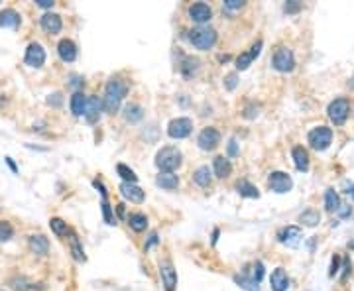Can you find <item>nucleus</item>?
Masks as SVG:
<instances>
[{
  "label": "nucleus",
  "mask_w": 354,
  "mask_h": 291,
  "mask_svg": "<svg viewBox=\"0 0 354 291\" xmlns=\"http://www.w3.org/2000/svg\"><path fill=\"white\" fill-rule=\"evenodd\" d=\"M49 226H51V230L57 234V236H63V234H67L69 232V228H67V223L63 221V219H51L49 221Z\"/></svg>",
  "instance_id": "36"
},
{
  "label": "nucleus",
  "mask_w": 354,
  "mask_h": 291,
  "mask_svg": "<svg viewBox=\"0 0 354 291\" xmlns=\"http://www.w3.org/2000/svg\"><path fill=\"white\" fill-rule=\"evenodd\" d=\"M336 213H338L340 217H348V215H350V207H348V205H340V209H338Z\"/></svg>",
  "instance_id": "46"
},
{
  "label": "nucleus",
  "mask_w": 354,
  "mask_h": 291,
  "mask_svg": "<svg viewBox=\"0 0 354 291\" xmlns=\"http://www.w3.org/2000/svg\"><path fill=\"white\" fill-rule=\"evenodd\" d=\"M187 12H189V18L195 24H207L212 18L211 6L205 4V2H195V4H191Z\"/></svg>",
  "instance_id": "12"
},
{
  "label": "nucleus",
  "mask_w": 354,
  "mask_h": 291,
  "mask_svg": "<svg viewBox=\"0 0 354 291\" xmlns=\"http://www.w3.org/2000/svg\"><path fill=\"white\" fill-rule=\"evenodd\" d=\"M191 132H193V120L187 118V116L173 118V120L167 124V136L173 138V140H183V138H187Z\"/></svg>",
  "instance_id": "6"
},
{
  "label": "nucleus",
  "mask_w": 354,
  "mask_h": 291,
  "mask_svg": "<svg viewBox=\"0 0 354 291\" xmlns=\"http://www.w3.org/2000/svg\"><path fill=\"white\" fill-rule=\"evenodd\" d=\"M160 275H162V283L165 291H175L177 287V269L173 268V264L169 260L160 262Z\"/></svg>",
  "instance_id": "11"
},
{
  "label": "nucleus",
  "mask_w": 354,
  "mask_h": 291,
  "mask_svg": "<svg viewBox=\"0 0 354 291\" xmlns=\"http://www.w3.org/2000/svg\"><path fill=\"white\" fill-rule=\"evenodd\" d=\"M71 112L75 116H85V107H87V96L81 90H75V94L71 96Z\"/></svg>",
  "instance_id": "27"
},
{
  "label": "nucleus",
  "mask_w": 354,
  "mask_h": 291,
  "mask_svg": "<svg viewBox=\"0 0 354 291\" xmlns=\"http://www.w3.org/2000/svg\"><path fill=\"white\" fill-rule=\"evenodd\" d=\"M348 193H350V195H352V199H354V187H352V189H350V191H348Z\"/></svg>",
  "instance_id": "52"
},
{
  "label": "nucleus",
  "mask_w": 354,
  "mask_h": 291,
  "mask_svg": "<svg viewBox=\"0 0 354 291\" xmlns=\"http://www.w3.org/2000/svg\"><path fill=\"white\" fill-rule=\"evenodd\" d=\"M197 144H199L201 150L212 152V150L218 148V144H220V132H218L216 128H212V126H207V128L201 130V134L197 138Z\"/></svg>",
  "instance_id": "9"
},
{
  "label": "nucleus",
  "mask_w": 354,
  "mask_h": 291,
  "mask_svg": "<svg viewBox=\"0 0 354 291\" xmlns=\"http://www.w3.org/2000/svg\"><path fill=\"white\" fill-rule=\"evenodd\" d=\"M307 140H309V146H311L313 150L325 152L330 144H332V130H330L329 126H317V128H313V130L309 132Z\"/></svg>",
  "instance_id": "4"
},
{
  "label": "nucleus",
  "mask_w": 354,
  "mask_h": 291,
  "mask_svg": "<svg viewBox=\"0 0 354 291\" xmlns=\"http://www.w3.org/2000/svg\"><path fill=\"white\" fill-rule=\"evenodd\" d=\"M42 28L46 30L47 34H59L61 28H63L61 16H59V14H53V12H46V14L42 16Z\"/></svg>",
  "instance_id": "19"
},
{
  "label": "nucleus",
  "mask_w": 354,
  "mask_h": 291,
  "mask_svg": "<svg viewBox=\"0 0 354 291\" xmlns=\"http://www.w3.org/2000/svg\"><path fill=\"white\" fill-rule=\"evenodd\" d=\"M283 10H285L287 14H297V12L301 10V2H299V0H291V2H285Z\"/></svg>",
  "instance_id": "39"
},
{
  "label": "nucleus",
  "mask_w": 354,
  "mask_h": 291,
  "mask_svg": "<svg viewBox=\"0 0 354 291\" xmlns=\"http://www.w3.org/2000/svg\"><path fill=\"white\" fill-rule=\"evenodd\" d=\"M272 65L276 71L280 73H289L295 69V57H293V51L287 49V47H280L276 53H274V59H272Z\"/></svg>",
  "instance_id": "7"
},
{
  "label": "nucleus",
  "mask_w": 354,
  "mask_h": 291,
  "mask_svg": "<svg viewBox=\"0 0 354 291\" xmlns=\"http://www.w3.org/2000/svg\"><path fill=\"white\" fill-rule=\"evenodd\" d=\"M228 156L230 157L238 156V146H236V140H230V142H228Z\"/></svg>",
  "instance_id": "45"
},
{
  "label": "nucleus",
  "mask_w": 354,
  "mask_h": 291,
  "mask_svg": "<svg viewBox=\"0 0 354 291\" xmlns=\"http://www.w3.org/2000/svg\"><path fill=\"white\" fill-rule=\"evenodd\" d=\"M116 173L124 179V183H136V181H138V175L134 173V169H130V167L124 165V163H118Z\"/></svg>",
  "instance_id": "34"
},
{
  "label": "nucleus",
  "mask_w": 354,
  "mask_h": 291,
  "mask_svg": "<svg viewBox=\"0 0 354 291\" xmlns=\"http://www.w3.org/2000/svg\"><path fill=\"white\" fill-rule=\"evenodd\" d=\"M20 14L12 8H6L0 12V28H18L20 26Z\"/></svg>",
  "instance_id": "23"
},
{
  "label": "nucleus",
  "mask_w": 354,
  "mask_h": 291,
  "mask_svg": "<svg viewBox=\"0 0 354 291\" xmlns=\"http://www.w3.org/2000/svg\"><path fill=\"white\" fill-rule=\"evenodd\" d=\"M156 185L165 189V191H175L179 187V177L175 173H160L156 177Z\"/></svg>",
  "instance_id": "25"
},
{
  "label": "nucleus",
  "mask_w": 354,
  "mask_h": 291,
  "mask_svg": "<svg viewBox=\"0 0 354 291\" xmlns=\"http://www.w3.org/2000/svg\"><path fill=\"white\" fill-rule=\"evenodd\" d=\"M122 116H124V120H126V122L136 124V122H140L142 118H144V109H142L140 105H136V103H130V105H126V107H124Z\"/></svg>",
  "instance_id": "24"
},
{
  "label": "nucleus",
  "mask_w": 354,
  "mask_h": 291,
  "mask_svg": "<svg viewBox=\"0 0 354 291\" xmlns=\"http://www.w3.org/2000/svg\"><path fill=\"white\" fill-rule=\"evenodd\" d=\"M327 114L334 126H342L350 114V103L346 99H334L327 109Z\"/></svg>",
  "instance_id": "5"
},
{
  "label": "nucleus",
  "mask_w": 354,
  "mask_h": 291,
  "mask_svg": "<svg viewBox=\"0 0 354 291\" xmlns=\"http://www.w3.org/2000/svg\"><path fill=\"white\" fill-rule=\"evenodd\" d=\"M242 6H244V0H224L226 10H240Z\"/></svg>",
  "instance_id": "41"
},
{
  "label": "nucleus",
  "mask_w": 354,
  "mask_h": 291,
  "mask_svg": "<svg viewBox=\"0 0 354 291\" xmlns=\"http://www.w3.org/2000/svg\"><path fill=\"white\" fill-rule=\"evenodd\" d=\"M299 221L305 224V226H317V224L321 223V215H319V211H315V209H307V211L301 213Z\"/></svg>",
  "instance_id": "32"
},
{
  "label": "nucleus",
  "mask_w": 354,
  "mask_h": 291,
  "mask_svg": "<svg viewBox=\"0 0 354 291\" xmlns=\"http://www.w3.org/2000/svg\"><path fill=\"white\" fill-rule=\"evenodd\" d=\"M30 248H32V252H36L40 256H46L49 252V240L44 234H34V236H30Z\"/></svg>",
  "instance_id": "26"
},
{
  "label": "nucleus",
  "mask_w": 354,
  "mask_h": 291,
  "mask_svg": "<svg viewBox=\"0 0 354 291\" xmlns=\"http://www.w3.org/2000/svg\"><path fill=\"white\" fill-rule=\"evenodd\" d=\"M128 92V85L126 81L118 79V77H112L108 83H106V89H104V96H102V103H104V112L108 114H114L118 112L124 96Z\"/></svg>",
  "instance_id": "1"
},
{
  "label": "nucleus",
  "mask_w": 354,
  "mask_h": 291,
  "mask_svg": "<svg viewBox=\"0 0 354 291\" xmlns=\"http://www.w3.org/2000/svg\"><path fill=\"white\" fill-rule=\"evenodd\" d=\"M120 195L130 203H142L144 197H146V193L142 191V187H138L136 183H124V181L120 183Z\"/></svg>",
  "instance_id": "16"
},
{
  "label": "nucleus",
  "mask_w": 354,
  "mask_h": 291,
  "mask_svg": "<svg viewBox=\"0 0 354 291\" xmlns=\"http://www.w3.org/2000/svg\"><path fill=\"white\" fill-rule=\"evenodd\" d=\"M102 217H104V223L106 224H116L114 223V213H112V207L108 205V199H102Z\"/></svg>",
  "instance_id": "38"
},
{
  "label": "nucleus",
  "mask_w": 354,
  "mask_h": 291,
  "mask_svg": "<svg viewBox=\"0 0 354 291\" xmlns=\"http://www.w3.org/2000/svg\"><path fill=\"white\" fill-rule=\"evenodd\" d=\"M6 161H8V165L12 167V171H16V165H14V161H12V157H6Z\"/></svg>",
  "instance_id": "51"
},
{
  "label": "nucleus",
  "mask_w": 354,
  "mask_h": 291,
  "mask_svg": "<svg viewBox=\"0 0 354 291\" xmlns=\"http://www.w3.org/2000/svg\"><path fill=\"white\" fill-rule=\"evenodd\" d=\"M69 244H71V252H73V258H75L77 262H85V260H87V256H85L83 248H81V244H79V238H77V234H75V232H71Z\"/></svg>",
  "instance_id": "33"
},
{
  "label": "nucleus",
  "mask_w": 354,
  "mask_h": 291,
  "mask_svg": "<svg viewBox=\"0 0 354 291\" xmlns=\"http://www.w3.org/2000/svg\"><path fill=\"white\" fill-rule=\"evenodd\" d=\"M236 83H238V75H236V73H230V75L226 77V81H224V87L228 90H234Z\"/></svg>",
  "instance_id": "42"
},
{
  "label": "nucleus",
  "mask_w": 354,
  "mask_h": 291,
  "mask_svg": "<svg viewBox=\"0 0 354 291\" xmlns=\"http://www.w3.org/2000/svg\"><path fill=\"white\" fill-rule=\"evenodd\" d=\"M44 63H46V49L38 42H32L26 49V65L40 69Z\"/></svg>",
  "instance_id": "10"
},
{
  "label": "nucleus",
  "mask_w": 354,
  "mask_h": 291,
  "mask_svg": "<svg viewBox=\"0 0 354 291\" xmlns=\"http://www.w3.org/2000/svg\"><path fill=\"white\" fill-rule=\"evenodd\" d=\"M179 69H181V73H183L185 77H191V75H195V71L199 69V61H197L195 57H185L183 63L179 65Z\"/></svg>",
  "instance_id": "35"
},
{
  "label": "nucleus",
  "mask_w": 354,
  "mask_h": 291,
  "mask_svg": "<svg viewBox=\"0 0 354 291\" xmlns=\"http://www.w3.org/2000/svg\"><path fill=\"white\" fill-rule=\"evenodd\" d=\"M189 42L193 44V47H197L201 51H207V49H211L212 45L216 44V30H212L209 26L193 28L189 32Z\"/></svg>",
  "instance_id": "3"
},
{
  "label": "nucleus",
  "mask_w": 354,
  "mask_h": 291,
  "mask_svg": "<svg viewBox=\"0 0 354 291\" xmlns=\"http://www.w3.org/2000/svg\"><path fill=\"white\" fill-rule=\"evenodd\" d=\"M128 224H130V228H132L134 232H144V230L148 228V217L142 215V213H132V215L128 217Z\"/></svg>",
  "instance_id": "29"
},
{
  "label": "nucleus",
  "mask_w": 354,
  "mask_h": 291,
  "mask_svg": "<svg viewBox=\"0 0 354 291\" xmlns=\"http://www.w3.org/2000/svg\"><path fill=\"white\" fill-rule=\"evenodd\" d=\"M102 111H104V103H102V99H100V96H96V94H93V96H87L85 118H87L89 122H96Z\"/></svg>",
  "instance_id": "15"
},
{
  "label": "nucleus",
  "mask_w": 354,
  "mask_h": 291,
  "mask_svg": "<svg viewBox=\"0 0 354 291\" xmlns=\"http://www.w3.org/2000/svg\"><path fill=\"white\" fill-rule=\"evenodd\" d=\"M36 4L42 6V8H51L55 2H53V0H36Z\"/></svg>",
  "instance_id": "47"
},
{
  "label": "nucleus",
  "mask_w": 354,
  "mask_h": 291,
  "mask_svg": "<svg viewBox=\"0 0 354 291\" xmlns=\"http://www.w3.org/2000/svg\"><path fill=\"white\" fill-rule=\"evenodd\" d=\"M181 161H183V156L175 146H165L156 156V165L160 173H173L175 169L181 167Z\"/></svg>",
  "instance_id": "2"
},
{
  "label": "nucleus",
  "mask_w": 354,
  "mask_h": 291,
  "mask_svg": "<svg viewBox=\"0 0 354 291\" xmlns=\"http://www.w3.org/2000/svg\"><path fill=\"white\" fill-rule=\"evenodd\" d=\"M93 187L96 189V191H98V193H100V195H102V199H108V193H106V187H104V183H102V181L94 179L93 181Z\"/></svg>",
  "instance_id": "43"
},
{
  "label": "nucleus",
  "mask_w": 354,
  "mask_h": 291,
  "mask_svg": "<svg viewBox=\"0 0 354 291\" xmlns=\"http://www.w3.org/2000/svg\"><path fill=\"white\" fill-rule=\"evenodd\" d=\"M236 191L240 193V197H246V199H258L260 197V191L246 179H240L236 183Z\"/></svg>",
  "instance_id": "28"
},
{
  "label": "nucleus",
  "mask_w": 354,
  "mask_h": 291,
  "mask_svg": "<svg viewBox=\"0 0 354 291\" xmlns=\"http://www.w3.org/2000/svg\"><path fill=\"white\" fill-rule=\"evenodd\" d=\"M340 197H338V193L334 191V189H329L327 193H325V207H327V211L329 213H336L338 209H340Z\"/></svg>",
  "instance_id": "30"
},
{
  "label": "nucleus",
  "mask_w": 354,
  "mask_h": 291,
  "mask_svg": "<svg viewBox=\"0 0 354 291\" xmlns=\"http://www.w3.org/2000/svg\"><path fill=\"white\" fill-rule=\"evenodd\" d=\"M57 53H59V57H61V61H65V63H71V61H75L77 59V45L73 44L71 40H61L59 44H57Z\"/></svg>",
  "instance_id": "20"
},
{
  "label": "nucleus",
  "mask_w": 354,
  "mask_h": 291,
  "mask_svg": "<svg viewBox=\"0 0 354 291\" xmlns=\"http://www.w3.org/2000/svg\"><path fill=\"white\" fill-rule=\"evenodd\" d=\"M260 51H262V42L258 40L256 44L250 47V51H244V53H240V55L236 57V69H238V71L248 69L252 65V61L260 55Z\"/></svg>",
  "instance_id": "14"
},
{
  "label": "nucleus",
  "mask_w": 354,
  "mask_h": 291,
  "mask_svg": "<svg viewBox=\"0 0 354 291\" xmlns=\"http://www.w3.org/2000/svg\"><path fill=\"white\" fill-rule=\"evenodd\" d=\"M338 266H340V258H338V256H334V258H332V262H330V271H329L330 277L338 271Z\"/></svg>",
  "instance_id": "44"
},
{
  "label": "nucleus",
  "mask_w": 354,
  "mask_h": 291,
  "mask_svg": "<svg viewBox=\"0 0 354 291\" xmlns=\"http://www.w3.org/2000/svg\"><path fill=\"white\" fill-rule=\"evenodd\" d=\"M291 157H293V163L297 167V171H307L309 169V154L303 146H295L291 150Z\"/></svg>",
  "instance_id": "21"
},
{
  "label": "nucleus",
  "mask_w": 354,
  "mask_h": 291,
  "mask_svg": "<svg viewBox=\"0 0 354 291\" xmlns=\"http://www.w3.org/2000/svg\"><path fill=\"white\" fill-rule=\"evenodd\" d=\"M156 242H158V234H156V232H152V236H150V242L146 244V248H150L152 244H156Z\"/></svg>",
  "instance_id": "49"
},
{
  "label": "nucleus",
  "mask_w": 354,
  "mask_h": 291,
  "mask_svg": "<svg viewBox=\"0 0 354 291\" xmlns=\"http://www.w3.org/2000/svg\"><path fill=\"white\" fill-rule=\"evenodd\" d=\"M268 185H270V189L274 191V193H289L291 191V187H293V179H291V175L289 173H285V171H272L270 175H268Z\"/></svg>",
  "instance_id": "8"
},
{
  "label": "nucleus",
  "mask_w": 354,
  "mask_h": 291,
  "mask_svg": "<svg viewBox=\"0 0 354 291\" xmlns=\"http://www.w3.org/2000/svg\"><path fill=\"white\" fill-rule=\"evenodd\" d=\"M216 238H218V228L212 230V244H216Z\"/></svg>",
  "instance_id": "50"
},
{
  "label": "nucleus",
  "mask_w": 354,
  "mask_h": 291,
  "mask_svg": "<svg viewBox=\"0 0 354 291\" xmlns=\"http://www.w3.org/2000/svg\"><path fill=\"white\" fill-rule=\"evenodd\" d=\"M12 234H14V228H12V224L6 223V221H0V242H6V240H10V238H12Z\"/></svg>",
  "instance_id": "37"
},
{
  "label": "nucleus",
  "mask_w": 354,
  "mask_h": 291,
  "mask_svg": "<svg viewBox=\"0 0 354 291\" xmlns=\"http://www.w3.org/2000/svg\"><path fill=\"white\" fill-rule=\"evenodd\" d=\"M234 283L238 287H242V289L246 291H260V285L256 279H252V277H246L244 273H240V275H234Z\"/></svg>",
  "instance_id": "31"
},
{
  "label": "nucleus",
  "mask_w": 354,
  "mask_h": 291,
  "mask_svg": "<svg viewBox=\"0 0 354 291\" xmlns=\"http://www.w3.org/2000/svg\"><path fill=\"white\" fill-rule=\"evenodd\" d=\"M71 79H73V81H71V87H81V85H83V81H81V77H77V75H73Z\"/></svg>",
  "instance_id": "48"
},
{
  "label": "nucleus",
  "mask_w": 354,
  "mask_h": 291,
  "mask_svg": "<svg viewBox=\"0 0 354 291\" xmlns=\"http://www.w3.org/2000/svg\"><path fill=\"white\" fill-rule=\"evenodd\" d=\"M262 277H264V264H262V262H256V264H254V271H252V279H256L260 283Z\"/></svg>",
  "instance_id": "40"
},
{
  "label": "nucleus",
  "mask_w": 354,
  "mask_h": 291,
  "mask_svg": "<svg viewBox=\"0 0 354 291\" xmlns=\"http://www.w3.org/2000/svg\"><path fill=\"white\" fill-rule=\"evenodd\" d=\"M193 181L199 185V187H211L212 183V169L209 165H201L195 169L193 173Z\"/></svg>",
  "instance_id": "22"
},
{
  "label": "nucleus",
  "mask_w": 354,
  "mask_h": 291,
  "mask_svg": "<svg viewBox=\"0 0 354 291\" xmlns=\"http://www.w3.org/2000/svg\"><path fill=\"white\" fill-rule=\"evenodd\" d=\"M348 246H350V248H354V242H350V244H348Z\"/></svg>",
  "instance_id": "53"
},
{
  "label": "nucleus",
  "mask_w": 354,
  "mask_h": 291,
  "mask_svg": "<svg viewBox=\"0 0 354 291\" xmlns=\"http://www.w3.org/2000/svg\"><path fill=\"white\" fill-rule=\"evenodd\" d=\"M212 173L220 179H226L230 173H232V163L230 159L224 156H216L212 159Z\"/></svg>",
  "instance_id": "17"
},
{
  "label": "nucleus",
  "mask_w": 354,
  "mask_h": 291,
  "mask_svg": "<svg viewBox=\"0 0 354 291\" xmlns=\"http://www.w3.org/2000/svg\"><path fill=\"white\" fill-rule=\"evenodd\" d=\"M270 285H272V291H285L289 287V277H287V271L283 268H276L270 275Z\"/></svg>",
  "instance_id": "18"
},
{
  "label": "nucleus",
  "mask_w": 354,
  "mask_h": 291,
  "mask_svg": "<svg viewBox=\"0 0 354 291\" xmlns=\"http://www.w3.org/2000/svg\"><path fill=\"white\" fill-rule=\"evenodd\" d=\"M303 238V232H301V228H297V226H285L282 228L280 232H278V240L285 244V246H291L295 248L299 244V240Z\"/></svg>",
  "instance_id": "13"
},
{
  "label": "nucleus",
  "mask_w": 354,
  "mask_h": 291,
  "mask_svg": "<svg viewBox=\"0 0 354 291\" xmlns=\"http://www.w3.org/2000/svg\"><path fill=\"white\" fill-rule=\"evenodd\" d=\"M352 87H354V83H352Z\"/></svg>",
  "instance_id": "54"
}]
</instances>
